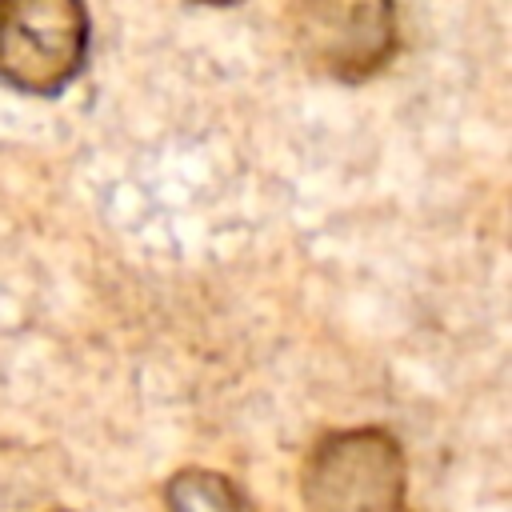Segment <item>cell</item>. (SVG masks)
<instances>
[{
    "instance_id": "277c9868",
    "label": "cell",
    "mask_w": 512,
    "mask_h": 512,
    "mask_svg": "<svg viewBox=\"0 0 512 512\" xmlns=\"http://www.w3.org/2000/svg\"><path fill=\"white\" fill-rule=\"evenodd\" d=\"M164 504L168 512H256L248 492L212 468H180L164 484Z\"/></svg>"
},
{
    "instance_id": "6da1fadb",
    "label": "cell",
    "mask_w": 512,
    "mask_h": 512,
    "mask_svg": "<svg viewBox=\"0 0 512 512\" xmlns=\"http://www.w3.org/2000/svg\"><path fill=\"white\" fill-rule=\"evenodd\" d=\"M300 492L308 512H404V448L384 428L328 432L304 460Z\"/></svg>"
},
{
    "instance_id": "3957f363",
    "label": "cell",
    "mask_w": 512,
    "mask_h": 512,
    "mask_svg": "<svg viewBox=\"0 0 512 512\" xmlns=\"http://www.w3.org/2000/svg\"><path fill=\"white\" fill-rule=\"evenodd\" d=\"M288 36L312 72L368 80L396 52V12L388 4H296Z\"/></svg>"
},
{
    "instance_id": "7a4b0ae2",
    "label": "cell",
    "mask_w": 512,
    "mask_h": 512,
    "mask_svg": "<svg viewBox=\"0 0 512 512\" xmlns=\"http://www.w3.org/2000/svg\"><path fill=\"white\" fill-rule=\"evenodd\" d=\"M88 56V12L76 0H0V84L24 96L64 92Z\"/></svg>"
}]
</instances>
